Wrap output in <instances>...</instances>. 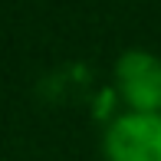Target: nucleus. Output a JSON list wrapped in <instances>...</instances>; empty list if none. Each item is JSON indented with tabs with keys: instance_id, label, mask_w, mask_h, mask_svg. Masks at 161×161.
Segmentation results:
<instances>
[{
	"instance_id": "f03ea898",
	"label": "nucleus",
	"mask_w": 161,
	"mask_h": 161,
	"mask_svg": "<svg viewBox=\"0 0 161 161\" xmlns=\"http://www.w3.org/2000/svg\"><path fill=\"white\" fill-rule=\"evenodd\" d=\"M115 82L135 112H158L161 108V59L145 49H128L115 63Z\"/></svg>"
},
{
	"instance_id": "f257e3e1",
	"label": "nucleus",
	"mask_w": 161,
	"mask_h": 161,
	"mask_svg": "<svg viewBox=\"0 0 161 161\" xmlns=\"http://www.w3.org/2000/svg\"><path fill=\"white\" fill-rule=\"evenodd\" d=\"M108 161H161V112L119 115L105 131Z\"/></svg>"
}]
</instances>
